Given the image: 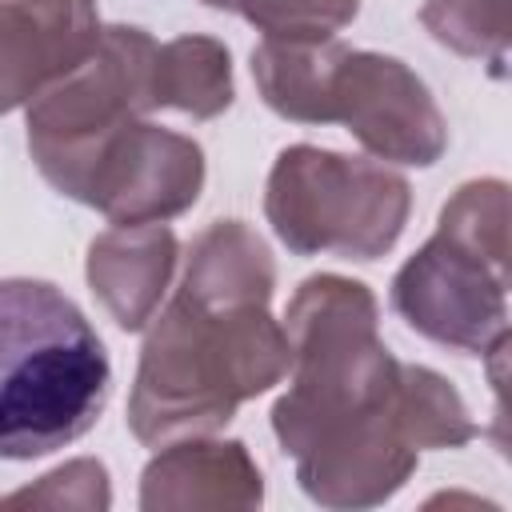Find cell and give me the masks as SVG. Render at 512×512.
Returning a JSON list of instances; mask_svg holds the SVG:
<instances>
[{
	"label": "cell",
	"mask_w": 512,
	"mask_h": 512,
	"mask_svg": "<svg viewBox=\"0 0 512 512\" xmlns=\"http://www.w3.org/2000/svg\"><path fill=\"white\" fill-rule=\"evenodd\" d=\"M288 376V340L268 304H228L176 288L148 320L128 428L160 448L220 432L236 408Z\"/></svg>",
	"instance_id": "6da1fadb"
},
{
	"label": "cell",
	"mask_w": 512,
	"mask_h": 512,
	"mask_svg": "<svg viewBox=\"0 0 512 512\" xmlns=\"http://www.w3.org/2000/svg\"><path fill=\"white\" fill-rule=\"evenodd\" d=\"M104 340L48 280H0V460H36L80 440L104 412Z\"/></svg>",
	"instance_id": "7a4b0ae2"
},
{
	"label": "cell",
	"mask_w": 512,
	"mask_h": 512,
	"mask_svg": "<svg viewBox=\"0 0 512 512\" xmlns=\"http://www.w3.org/2000/svg\"><path fill=\"white\" fill-rule=\"evenodd\" d=\"M288 392L272 404V432L296 460L340 428L380 412L400 376V360L380 340V304L368 284L320 272L284 308Z\"/></svg>",
	"instance_id": "3957f363"
},
{
	"label": "cell",
	"mask_w": 512,
	"mask_h": 512,
	"mask_svg": "<svg viewBox=\"0 0 512 512\" xmlns=\"http://www.w3.org/2000/svg\"><path fill=\"white\" fill-rule=\"evenodd\" d=\"M388 300L440 348L468 356L508 348V184L496 176L460 184L436 232L392 276Z\"/></svg>",
	"instance_id": "277c9868"
},
{
	"label": "cell",
	"mask_w": 512,
	"mask_h": 512,
	"mask_svg": "<svg viewBox=\"0 0 512 512\" xmlns=\"http://www.w3.org/2000/svg\"><path fill=\"white\" fill-rule=\"evenodd\" d=\"M412 212V188L388 164L292 144L276 156L264 188V216L296 256L380 260L396 248Z\"/></svg>",
	"instance_id": "5b68a950"
},
{
	"label": "cell",
	"mask_w": 512,
	"mask_h": 512,
	"mask_svg": "<svg viewBox=\"0 0 512 512\" xmlns=\"http://www.w3.org/2000/svg\"><path fill=\"white\" fill-rule=\"evenodd\" d=\"M156 40L136 24L100 28L92 56L28 104V152L40 176L68 200L104 144L132 120L156 112L152 104Z\"/></svg>",
	"instance_id": "8992f818"
},
{
	"label": "cell",
	"mask_w": 512,
	"mask_h": 512,
	"mask_svg": "<svg viewBox=\"0 0 512 512\" xmlns=\"http://www.w3.org/2000/svg\"><path fill=\"white\" fill-rule=\"evenodd\" d=\"M332 124H344L376 160L428 168L448 148V120L428 84L396 56L348 48L332 84Z\"/></svg>",
	"instance_id": "52a82bcc"
},
{
	"label": "cell",
	"mask_w": 512,
	"mask_h": 512,
	"mask_svg": "<svg viewBox=\"0 0 512 512\" xmlns=\"http://www.w3.org/2000/svg\"><path fill=\"white\" fill-rule=\"evenodd\" d=\"M204 192V148L192 136L144 120L116 132L92 160L76 204L112 224H156L188 212Z\"/></svg>",
	"instance_id": "ba28073f"
},
{
	"label": "cell",
	"mask_w": 512,
	"mask_h": 512,
	"mask_svg": "<svg viewBox=\"0 0 512 512\" xmlns=\"http://www.w3.org/2000/svg\"><path fill=\"white\" fill-rule=\"evenodd\" d=\"M416 460L420 452L404 440L396 408L388 400L380 412L340 428L336 436L296 456V480L312 504L352 512L392 500L412 480Z\"/></svg>",
	"instance_id": "9c48e42d"
},
{
	"label": "cell",
	"mask_w": 512,
	"mask_h": 512,
	"mask_svg": "<svg viewBox=\"0 0 512 512\" xmlns=\"http://www.w3.org/2000/svg\"><path fill=\"white\" fill-rule=\"evenodd\" d=\"M96 40L92 0H0V116L80 68Z\"/></svg>",
	"instance_id": "30bf717a"
},
{
	"label": "cell",
	"mask_w": 512,
	"mask_h": 512,
	"mask_svg": "<svg viewBox=\"0 0 512 512\" xmlns=\"http://www.w3.org/2000/svg\"><path fill=\"white\" fill-rule=\"evenodd\" d=\"M264 476L240 440L184 436L160 444L140 472L144 512H196V508H260Z\"/></svg>",
	"instance_id": "8fae6325"
},
{
	"label": "cell",
	"mask_w": 512,
	"mask_h": 512,
	"mask_svg": "<svg viewBox=\"0 0 512 512\" xmlns=\"http://www.w3.org/2000/svg\"><path fill=\"white\" fill-rule=\"evenodd\" d=\"M176 264H180V240L164 220L116 224L88 244L84 276L96 300L104 304V312L116 320V328L140 332L160 312Z\"/></svg>",
	"instance_id": "7c38bea8"
},
{
	"label": "cell",
	"mask_w": 512,
	"mask_h": 512,
	"mask_svg": "<svg viewBox=\"0 0 512 512\" xmlns=\"http://www.w3.org/2000/svg\"><path fill=\"white\" fill-rule=\"evenodd\" d=\"M344 44L332 40H276L264 36L252 48V80L260 100L292 124H332V84L344 60Z\"/></svg>",
	"instance_id": "4fadbf2b"
},
{
	"label": "cell",
	"mask_w": 512,
	"mask_h": 512,
	"mask_svg": "<svg viewBox=\"0 0 512 512\" xmlns=\"http://www.w3.org/2000/svg\"><path fill=\"white\" fill-rule=\"evenodd\" d=\"M180 288L228 304H272L276 260L244 220H212L188 244Z\"/></svg>",
	"instance_id": "5bb4252c"
},
{
	"label": "cell",
	"mask_w": 512,
	"mask_h": 512,
	"mask_svg": "<svg viewBox=\"0 0 512 512\" xmlns=\"http://www.w3.org/2000/svg\"><path fill=\"white\" fill-rule=\"evenodd\" d=\"M232 56L216 36H176L156 44L152 60V104L184 112L192 120H216L232 108Z\"/></svg>",
	"instance_id": "9a60e30c"
},
{
	"label": "cell",
	"mask_w": 512,
	"mask_h": 512,
	"mask_svg": "<svg viewBox=\"0 0 512 512\" xmlns=\"http://www.w3.org/2000/svg\"><path fill=\"white\" fill-rule=\"evenodd\" d=\"M396 424L404 432V440L424 452V448H464L476 436V424L468 416L464 396L432 368L424 364H400L396 376Z\"/></svg>",
	"instance_id": "2e32d148"
},
{
	"label": "cell",
	"mask_w": 512,
	"mask_h": 512,
	"mask_svg": "<svg viewBox=\"0 0 512 512\" xmlns=\"http://www.w3.org/2000/svg\"><path fill=\"white\" fill-rule=\"evenodd\" d=\"M420 24L448 52L484 60L492 76L508 72L504 64L512 40V0H424Z\"/></svg>",
	"instance_id": "e0dca14e"
},
{
	"label": "cell",
	"mask_w": 512,
	"mask_h": 512,
	"mask_svg": "<svg viewBox=\"0 0 512 512\" xmlns=\"http://www.w3.org/2000/svg\"><path fill=\"white\" fill-rule=\"evenodd\" d=\"M236 12L276 40H332L356 20L360 0H240Z\"/></svg>",
	"instance_id": "ac0fdd59"
},
{
	"label": "cell",
	"mask_w": 512,
	"mask_h": 512,
	"mask_svg": "<svg viewBox=\"0 0 512 512\" xmlns=\"http://www.w3.org/2000/svg\"><path fill=\"white\" fill-rule=\"evenodd\" d=\"M112 504V484H108V468L92 456L68 460L52 472H44L36 484L0 496V508H108Z\"/></svg>",
	"instance_id": "d6986e66"
},
{
	"label": "cell",
	"mask_w": 512,
	"mask_h": 512,
	"mask_svg": "<svg viewBox=\"0 0 512 512\" xmlns=\"http://www.w3.org/2000/svg\"><path fill=\"white\" fill-rule=\"evenodd\" d=\"M200 4H208V8H216V12H236V8H240V0H200Z\"/></svg>",
	"instance_id": "ffe728a7"
}]
</instances>
